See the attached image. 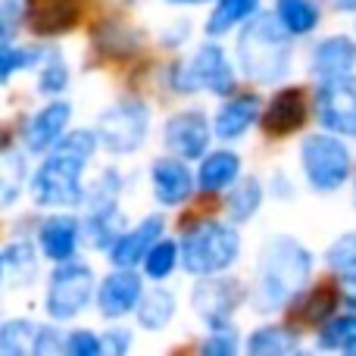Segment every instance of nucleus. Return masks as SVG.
Listing matches in <instances>:
<instances>
[{
	"instance_id": "nucleus-28",
	"label": "nucleus",
	"mask_w": 356,
	"mask_h": 356,
	"mask_svg": "<svg viewBox=\"0 0 356 356\" xmlns=\"http://www.w3.org/2000/svg\"><path fill=\"white\" fill-rule=\"evenodd\" d=\"M341 297H338V288H303L300 294L291 300V313H294V319L307 322V325H319V322H325L328 316L338 309Z\"/></svg>"
},
{
	"instance_id": "nucleus-48",
	"label": "nucleus",
	"mask_w": 356,
	"mask_h": 356,
	"mask_svg": "<svg viewBox=\"0 0 356 356\" xmlns=\"http://www.w3.org/2000/svg\"><path fill=\"white\" fill-rule=\"evenodd\" d=\"M353 203H356V181H353Z\"/></svg>"
},
{
	"instance_id": "nucleus-5",
	"label": "nucleus",
	"mask_w": 356,
	"mask_h": 356,
	"mask_svg": "<svg viewBox=\"0 0 356 356\" xmlns=\"http://www.w3.org/2000/svg\"><path fill=\"white\" fill-rule=\"evenodd\" d=\"M297 163L307 188L316 194H334L353 178V150L347 138L325 129L303 135Z\"/></svg>"
},
{
	"instance_id": "nucleus-33",
	"label": "nucleus",
	"mask_w": 356,
	"mask_h": 356,
	"mask_svg": "<svg viewBox=\"0 0 356 356\" xmlns=\"http://www.w3.org/2000/svg\"><path fill=\"white\" fill-rule=\"evenodd\" d=\"M35 322L31 319H6L0 322V353L19 356L31 350V338H35Z\"/></svg>"
},
{
	"instance_id": "nucleus-11",
	"label": "nucleus",
	"mask_w": 356,
	"mask_h": 356,
	"mask_svg": "<svg viewBox=\"0 0 356 356\" xmlns=\"http://www.w3.org/2000/svg\"><path fill=\"white\" fill-rule=\"evenodd\" d=\"M188 69L197 81V91H207L213 97H228L232 91H238V72H234V63L228 60L219 38H207L188 56Z\"/></svg>"
},
{
	"instance_id": "nucleus-7",
	"label": "nucleus",
	"mask_w": 356,
	"mask_h": 356,
	"mask_svg": "<svg viewBox=\"0 0 356 356\" xmlns=\"http://www.w3.org/2000/svg\"><path fill=\"white\" fill-rule=\"evenodd\" d=\"M97 144L113 156H129L144 147L150 135V106L138 97H122L106 106L94 125Z\"/></svg>"
},
{
	"instance_id": "nucleus-20",
	"label": "nucleus",
	"mask_w": 356,
	"mask_h": 356,
	"mask_svg": "<svg viewBox=\"0 0 356 356\" xmlns=\"http://www.w3.org/2000/svg\"><path fill=\"white\" fill-rule=\"evenodd\" d=\"M241 175H244V160H241L238 150L216 147V150H207V154L197 160L194 181H197V191H203V194H222V191L232 188Z\"/></svg>"
},
{
	"instance_id": "nucleus-6",
	"label": "nucleus",
	"mask_w": 356,
	"mask_h": 356,
	"mask_svg": "<svg viewBox=\"0 0 356 356\" xmlns=\"http://www.w3.org/2000/svg\"><path fill=\"white\" fill-rule=\"evenodd\" d=\"M94 291H97V278L88 263L75 257L66 263H54L44 291V313L54 322H72L94 303Z\"/></svg>"
},
{
	"instance_id": "nucleus-4",
	"label": "nucleus",
	"mask_w": 356,
	"mask_h": 356,
	"mask_svg": "<svg viewBox=\"0 0 356 356\" xmlns=\"http://www.w3.org/2000/svg\"><path fill=\"white\" fill-rule=\"evenodd\" d=\"M181 269L194 278L222 275L241 259V232L234 222L200 219L191 222L178 238Z\"/></svg>"
},
{
	"instance_id": "nucleus-30",
	"label": "nucleus",
	"mask_w": 356,
	"mask_h": 356,
	"mask_svg": "<svg viewBox=\"0 0 356 356\" xmlns=\"http://www.w3.org/2000/svg\"><path fill=\"white\" fill-rule=\"evenodd\" d=\"M25 178H29V163H25V156L0 150V213L16 207V200L22 197Z\"/></svg>"
},
{
	"instance_id": "nucleus-42",
	"label": "nucleus",
	"mask_w": 356,
	"mask_h": 356,
	"mask_svg": "<svg viewBox=\"0 0 356 356\" xmlns=\"http://www.w3.org/2000/svg\"><path fill=\"white\" fill-rule=\"evenodd\" d=\"M338 297H341V303H344L347 309H353L356 313V272H344V275H341Z\"/></svg>"
},
{
	"instance_id": "nucleus-12",
	"label": "nucleus",
	"mask_w": 356,
	"mask_h": 356,
	"mask_svg": "<svg viewBox=\"0 0 356 356\" xmlns=\"http://www.w3.org/2000/svg\"><path fill=\"white\" fill-rule=\"evenodd\" d=\"M259 113H263V97L257 91H232L228 97H222L213 116V138L222 144L241 141L259 122Z\"/></svg>"
},
{
	"instance_id": "nucleus-46",
	"label": "nucleus",
	"mask_w": 356,
	"mask_h": 356,
	"mask_svg": "<svg viewBox=\"0 0 356 356\" xmlns=\"http://www.w3.org/2000/svg\"><path fill=\"white\" fill-rule=\"evenodd\" d=\"M334 6L341 13H356V0H334Z\"/></svg>"
},
{
	"instance_id": "nucleus-43",
	"label": "nucleus",
	"mask_w": 356,
	"mask_h": 356,
	"mask_svg": "<svg viewBox=\"0 0 356 356\" xmlns=\"http://www.w3.org/2000/svg\"><path fill=\"white\" fill-rule=\"evenodd\" d=\"M172 31H175V35H163V44H166V47H178V44H181V41H188V35H191V25H188V22H178Z\"/></svg>"
},
{
	"instance_id": "nucleus-32",
	"label": "nucleus",
	"mask_w": 356,
	"mask_h": 356,
	"mask_svg": "<svg viewBox=\"0 0 356 356\" xmlns=\"http://www.w3.org/2000/svg\"><path fill=\"white\" fill-rule=\"evenodd\" d=\"M72 81V72H69V63L63 60L60 50H47L41 60V72H38V91L44 97H60L63 91Z\"/></svg>"
},
{
	"instance_id": "nucleus-36",
	"label": "nucleus",
	"mask_w": 356,
	"mask_h": 356,
	"mask_svg": "<svg viewBox=\"0 0 356 356\" xmlns=\"http://www.w3.org/2000/svg\"><path fill=\"white\" fill-rule=\"evenodd\" d=\"M200 350L209 356H234L241 350V334L234 322H222V325H209L207 338L200 341Z\"/></svg>"
},
{
	"instance_id": "nucleus-47",
	"label": "nucleus",
	"mask_w": 356,
	"mask_h": 356,
	"mask_svg": "<svg viewBox=\"0 0 356 356\" xmlns=\"http://www.w3.org/2000/svg\"><path fill=\"white\" fill-rule=\"evenodd\" d=\"M3 272H6V263H3V253H0V284H3Z\"/></svg>"
},
{
	"instance_id": "nucleus-18",
	"label": "nucleus",
	"mask_w": 356,
	"mask_h": 356,
	"mask_svg": "<svg viewBox=\"0 0 356 356\" xmlns=\"http://www.w3.org/2000/svg\"><path fill=\"white\" fill-rule=\"evenodd\" d=\"M81 219L72 213H54L38 225V253L47 263H66L79 253Z\"/></svg>"
},
{
	"instance_id": "nucleus-9",
	"label": "nucleus",
	"mask_w": 356,
	"mask_h": 356,
	"mask_svg": "<svg viewBox=\"0 0 356 356\" xmlns=\"http://www.w3.org/2000/svg\"><path fill=\"white\" fill-rule=\"evenodd\" d=\"M244 300H247V291L238 284V278H228L225 272L222 275L197 278V284L191 288V307H194L197 319L207 328L232 322Z\"/></svg>"
},
{
	"instance_id": "nucleus-41",
	"label": "nucleus",
	"mask_w": 356,
	"mask_h": 356,
	"mask_svg": "<svg viewBox=\"0 0 356 356\" xmlns=\"http://www.w3.org/2000/svg\"><path fill=\"white\" fill-rule=\"evenodd\" d=\"M100 344H104V353L122 356V353L131 350V344H135V334H131L129 328H106V332L100 334Z\"/></svg>"
},
{
	"instance_id": "nucleus-31",
	"label": "nucleus",
	"mask_w": 356,
	"mask_h": 356,
	"mask_svg": "<svg viewBox=\"0 0 356 356\" xmlns=\"http://www.w3.org/2000/svg\"><path fill=\"white\" fill-rule=\"evenodd\" d=\"M44 54H47L44 47H31V44L16 47V44L0 41V85H6L16 72H25V69L41 66Z\"/></svg>"
},
{
	"instance_id": "nucleus-39",
	"label": "nucleus",
	"mask_w": 356,
	"mask_h": 356,
	"mask_svg": "<svg viewBox=\"0 0 356 356\" xmlns=\"http://www.w3.org/2000/svg\"><path fill=\"white\" fill-rule=\"evenodd\" d=\"M166 88L178 97H191V94H200L197 91V81L188 69V60H175L172 66L166 69Z\"/></svg>"
},
{
	"instance_id": "nucleus-10",
	"label": "nucleus",
	"mask_w": 356,
	"mask_h": 356,
	"mask_svg": "<svg viewBox=\"0 0 356 356\" xmlns=\"http://www.w3.org/2000/svg\"><path fill=\"white\" fill-rule=\"evenodd\" d=\"M209 141H213V122L197 106L178 110L163 122V144H166V150L188 163L200 160L209 150Z\"/></svg>"
},
{
	"instance_id": "nucleus-8",
	"label": "nucleus",
	"mask_w": 356,
	"mask_h": 356,
	"mask_svg": "<svg viewBox=\"0 0 356 356\" xmlns=\"http://www.w3.org/2000/svg\"><path fill=\"white\" fill-rule=\"evenodd\" d=\"M313 113L325 131L353 141L356 138V72L316 79Z\"/></svg>"
},
{
	"instance_id": "nucleus-25",
	"label": "nucleus",
	"mask_w": 356,
	"mask_h": 356,
	"mask_svg": "<svg viewBox=\"0 0 356 356\" xmlns=\"http://www.w3.org/2000/svg\"><path fill=\"white\" fill-rule=\"evenodd\" d=\"M266 0H213V10L207 16V38H225L234 35L247 19H253L263 10Z\"/></svg>"
},
{
	"instance_id": "nucleus-16",
	"label": "nucleus",
	"mask_w": 356,
	"mask_h": 356,
	"mask_svg": "<svg viewBox=\"0 0 356 356\" xmlns=\"http://www.w3.org/2000/svg\"><path fill=\"white\" fill-rule=\"evenodd\" d=\"M69 125H72V104H66V100H50V104H44L38 113H31V119L22 129L25 150L35 156L47 154L69 131Z\"/></svg>"
},
{
	"instance_id": "nucleus-34",
	"label": "nucleus",
	"mask_w": 356,
	"mask_h": 356,
	"mask_svg": "<svg viewBox=\"0 0 356 356\" xmlns=\"http://www.w3.org/2000/svg\"><path fill=\"white\" fill-rule=\"evenodd\" d=\"M122 172L119 169H104L91 188H85V207H106V203H119L122 197Z\"/></svg>"
},
{
	"instance_id": "nucleus-44",
	"label": "nucleus",
	"mask_w": 356,
	"mask_h": 356,
	"mask_svg": "<svg viewBox=\"0 0 356 356\" xmlns=\"http://www.w3.org/2000/svg\"><path fill=\"white\" fill-rule=\"evenodd\" d=\"M10 35H13V25H10V19L3 16V10H0V41H6Z\"/></svg>"
},
{
	"instance_id": "nucleus-29",
	"label": "nucleus",
	"mask_w": 356,
	"mask_h": 356,
	"mask_svg": "<svg viewBox=\"0 0 356 356\" xmlns=\"http://www.w3.org/2000/svg\"><path fill=\"white\" fill-rule=\"evenodd\" d=\"M178 266H181V257H178V241L166 238V234H163V238H156L154 244H150V250L144 253V259H141L144 278H147V282H154V284L166 282Z\"/></svg>"
},
{
	"instance_id": "nucleus-19",
	"label": "nucleus",
	"mask_w": 356,
	"mask_h": 356,
	"mask_svg": "<svg viewBox=\"0 0 356 356\" xmlns=\"http://www.w3.org/2000/svg\"><path fill=\"white\" fill-rule=\"evenodd\" d=\"M313 79H332V75H350L356 72V38L334 31L313 44L307 63Z\"/></svg>"
},
{
	"instance_id": "nucleus-26",
	"label": "nucleus",
	"mask_w": 356,
	"mask_h": 356,
	"mask_svg": "<svg viewBox=\"0 0 356 356\" xmlns=\"http://www.w3.org/2000/svg\"><path fill=\"white\" fill-rule=\"evenodd\" d=\"M272 16L291 38H307L319 29L322 6L319 0H272Z\"/></svg>"
},
{
	"instance_id": "nucleus-27",
	"label": "nucleus",
	"mask_w": 356,
	"mask_h": 356,
	"mask_svg": "<svg viewBox=\"0 0 356 356\" xmlns=\"http://www.w3.org/2000/svg\"><path fill=\"white\" fill-rule=\"evenodd\" d=\"M316 347L319 350H341V353H353L356 350V313H332L325 322L316 325Z\"/></svg>"
},
{
	"instance_id": "nucleus-17",
	"label": "nucleus",
	"mask_w": 356,
	"mask_h": 356,
	"mask_svg": "<svg viewBox=\"0 0 356 356\" xmlns=\"http://www.w3.org/2000/svg\"><path fill=\"white\" fill-rule=\"evenodd\" d=\"M163 232H166V219H163L160 213L144 216L138 225H131V228L125 225V232L119 234L110 244V250H106V259H110L116 269H138L144 253L150 250V244H154L156 238H163Z\"/></svg>"
},
{
	"instance_id": "nucleus-40",
	"label": "nucleus",
	"mask_w": 356,
	"mask_h": 356,
	"mask_svg": "<svg viewBox=\"0 0 356 356\" xmlns=\"http://www.w3.org/2000/svg\"><path fill=\"white\" fill-rule=\"evenodd\" d=\"M63 338L66 334L56 325H41L35 328V338H31V353L44 356V353H63Z\"/></svg>"
},
{
	"instance_id": "nucleus-13",
	"label": "nucleus",
	"mask_w": 356,
	"mask_h": 356,
	"mask_svg": "<svg viewBox=\"0 0 356 356\" xmlns=\"http://www.w3.org/2000/svg\"><path fill=\"white\" fill-rule=\"evenodd\" d=\"M197 181L191 172L188 160L181 156H156L150 163V194L163 209H178L194 197Z\"/></svg>"
},
{
	"instance_id": "nucleus-45",
	"label": "nucleus",
	"mask_w": 356,
	"mask_h": 356,
	"mask_svg": "<svg viewBox=\"0 0 356 356\" xmlns=\"http://www.w3.org/2000/svg\"><path fill=\"white\" fill-rule=\"evenodd\" d=\"M169 6H203V3H213V0H166Z\"/></svg>"
},
{
	"instance_id": "nucleus-14",
	"label": "nucleus",
	"mask_w": 356,
	"mask_h": 356,
	"mask_svg": "<svg viewBox=\"0 0 356 356\" xmlns=\"http://www.w3.org/2000/svg\"><path fill=\"white\" fill-rule=\"evenodd\" d=\"M141 294H144V278L135 269H116L113 266L110 275L100 278L97 291H94V300H97V313L104 319L116 322L135 313Z\"/></svg>"
},
{
	"instance_id": "nucleus-15",
	"label": "nucleus",
	"mask_w": 356,
	"mask_h": 356,
	"mask_svg": "<svg viewBox=\"0 0 356 356\" xmlns=\"http://www.w3.org/2000/svg\"><path fill=\"white\" fill-rule=\"evenodd\" d=\"M309 119V97L303 88H282L269 104H263L259 125L269 138H291L307 125Z\"/></svg>"
},
{
	"instance_id": "nucleus-35",
	"label": "nucleus",
	"mask_w": 356,
	"mask_h": 356,
	"mask_svg": "<svg viewBox=\"0 0 356 356\" xmlns=\"http://www.w3.org/2000/svg\"><path fill=\"white\" fill-rule=\"evenodd\" d=\"M325 266L332 272H338V275L356 272V228L338 234V238L325 247Z\"/></svg>"
},
{
	"instance_id": "nucleus-1",
	"label": "nucleus",
	"mask_w": 356,
	"mask_h": 356,
	"mask_svg": "<svg viewBox=\"0 0 356 356\" xmlns=\"http://www.w3.org/2000/svg\"><path fill=\"white\" fill-rule=\"evenodd\" d=\"M313 266V250L297 238H291V234L266 238L257 253V278H253V288L247 291L253 313L275 316L288 309L291 300L303 288H309Z\"/></svg>"
},
{
	"instance_id": "nucleus-3",
	"label": "nucleus",
	"mask_w": 356,
	"mask_h": 356,
	"mask_svg": "<svg viewBox=\"0 0 356 356\" xmlns=\"http://www.w3.org/2000/svg\"><path fill=\"white\" fill-rule=\"evenodd\" d=\"M291 41L294 38L278 25L272 13L259 10L253 19H247L234 38V60H238L244 79L253 81L257 88L288 81L291 63H294V44Z\"/></svg>"
},
{
	"instance_id": "nucleus-38",
	"label": "nucleus",
	"mask_w": 356,
	"mask_h": 356,
	"mask_svg": "<svg viewBox=\"0 0 356 356\" xmlns=\"http://www.w3.org/2000/svg\"><path fill=\"white\" fill-rule=\"evenodd\" d=\"M0 253H3L6 269H13L16 275H22V272H25V278L35 275L38 257H35V247H31L29 241H13V244L6 247V250H0Z\"/></svg>"
},
{
	"instance_id": "nucleus-37",
	"label": "nucleus",
	"mask_w": 356,
	"mask_h": 356,
	"mask_svg": "<svg viewBox=\"0 0 356 356\" xmlns=\"http://www.w3.org/2000/svg\"><path fill=\"white\" fill-rule=\"evenodd\" d=\"M63 353L69 356H97L104 353V344H100V334L91 332V328H72L63 338Z\"/></svg>"
},
{
	"instance_id": "nucleus-24",
	"label": "nucleus",
	"mask_w": 356,
	"mask_h": 356,
	"mask_svg": "<svg viewBox=\"0 0 356 356\" xmlns=\"http://www.w3.org/2000/svg\"><path fill=\"white\" fill-rule=\"evenodd\" d=\"M263 200H266V184L257 175H241L228 188V200H225L228 222H234V225L253 222L259 216V209H263Z\"/></svg>"
},
{
	"instance_id": "nucleus-22",
	"label": "nucleus",
	"mask_w": 356,
	"mask_h": 356,
	"mask_svg": "<svg viewBox=\"0 0 356 356\" xmlns=\"http://www.w3.org/2000/svg\"><path fill=\"white\" fill-rule=\"evenodd\" d=\"M125 213L119 209V203H106V207H88V216L81 222V238H88V244L94 250H110V244L125 232Z\"/></svg>"
},
{
	"instance_id": "nucleus-23",
	"label": "nucleus",
	"mask_w": 356,
	"mask_h": 356,
	"mask_svg": "<svg viewBox=\"0 0 356 356\" xmlns=\"http://www.w3.org/2000/svg\"><path fill=\"white\" fill-rule=\"evenodd\" d=\"M175 309H178L175 294L169 288H163V282H160L156 288H150V291L144 288L141 300H138V307H135V319H138V325H141L144 332L160 334V332H166L169 322L175 319Z\"/></svg>"
},
{
	"instance_id": "nucleus-2",
	"label": "nucleus",
	"mask_w": 356,
	"mask_h": 356,
	"mask_svg": "<svg viewBox=\"0 0 356 356\" xmlns=\"http://www.w3.org/2000/svg\"><path fill=\"white\" fill-rule=\"evenodd\" d=\"M94 129H72L44 154L31 175V200L44 209H69L85 200V169L97 156Z\"/></svg>"
},
{
	"instance_id": "nucleus-21",
	"label": "nucleus",
	"mask_w": 356,
	"mask_h": 356,
	"mask_svg": "<svg viewBox=\"0 0 356 356\" xmlns=\"http://www.w3.org/2000/svg\"><path fill=\"white\" fill-rule=\"evenodd\" d=\"M303 347V338L294 325H284V322H269V325H259L247 334L244 350L250 356H284V353H297Z\"/></svg>"
}]
</instances>
